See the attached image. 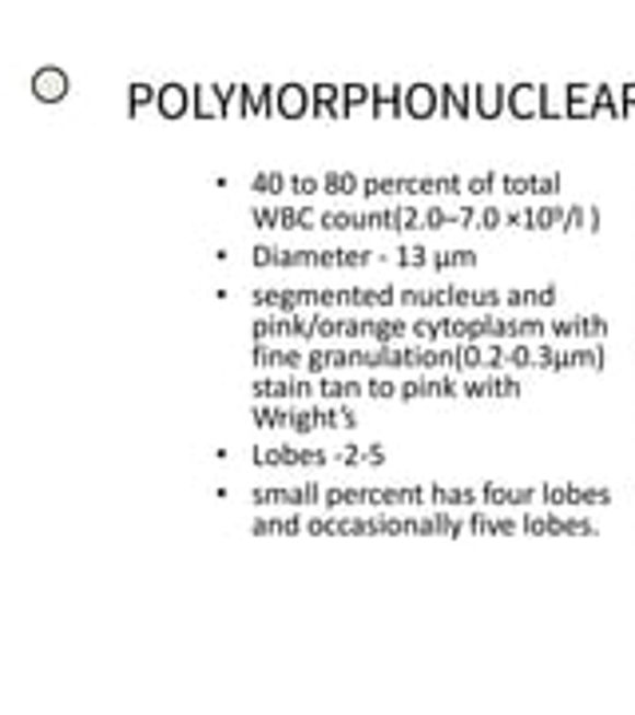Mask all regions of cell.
Listing matches in <instances>:
<instances>
[{
  "instance_id": "2",
  "label": "cell",
  "mask_w": 635,
  "mask_h": 715,
  "mask_svg": "<svg viewBox=\"0 0 635 715\" xmlns=\"http://www.w3.org/2000/svg\"><path fill=\"white\" fill-rule=\"evenodd\" d=\"M183 100H187V92H183V88H163V92H159V104H163V112H168V116H180Z\"/></svg>"
},
{
  "instance_id": "4",
  "label": "cell",
  "mask_w": 635,
  "mask_h": 715,
  "mask_svg": "<svg viewBox=\"0 0 635 715\" xmlns=\"http://www.w3.org/2000/svg\"><path fill=\"white\" fill-rule=\"evenodd\" d=\"M413 112H417V116H425V112H429V92H425V88H417V92H413Z\"/></svg>"
},
{
  "instance_id": "3",
  "label": "cell",
  "mask_w": 635,
  "mask_h": 715,
  "mask_svg": "<svg viewBox=\"0 0 635 715\" xmlns=\"http://www.w3.org/2000/svg\"><path fill=\"white\" fill-rule=\"evenodd\" d=\"M282 112L286 116H298V112H302V92H298V88H286L282 92Z\"/></svg>"
},
{
  "instance_id": "1",
  "label": "cell",
  "mask_w": 635,
  "mask_h": 715,
  "mask_svg": "<svg viewBox=\"0 0 635 715\" xmlns=\"http://www.w3.org/2000/svg\"><path fill=\"white\" fill-rule=\"evenodd\" d=\"M32 96L41 100V104H56V100L68 96V76L60 72V68H44V72H36V80H32Z\"/></svg>"
}]
</instances>
